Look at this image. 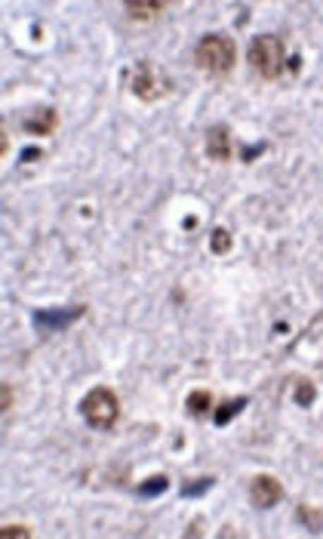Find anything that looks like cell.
<instances>
[{"label": "cell", "mask_w": 323, "mask_h": 539, "mask_svg": "<svg viewBox=\"0 0 323 539\" xmlns=\"http://www.w3.org/2000/svg\"><path fill=\"white\" fill-rule=\"evenodd\" d=\"M80 416L90 428L108 432V428H114V423L121 419V401H117V394L111 389L96 385V389H90L87 398L80 401Z\"/></svg>", "instance_id": "obj_1"}, {"label": "cell", "mask_w": 323, "mask_h": 539, "mask_svg": "<svg viewBox=\"0 0 323 539\" xmlns=\"http://www.w3.org/2000/svg\"><path fill=\"white\" fill-rule=\"evenodd\" d=\"M194 62L197 68H203L207 74H228L237 62V47L231 37L225 35H207L200 37L197 49H194Z\"/></svg>", "instance_id": "obj_2"}, {"label": "cell", "mask_w": 323, "mask_h": 539, "mask_svg": "<svg viewBox=\"0 0 323 539\" xmlns=\"http://www.w3.org/2000/svg\"><path fill=\"white\" fill-rule=\"evenodd\" d=\"M250 65L256 68V74H262L265 80H274L284 74L286 68V49L284 40L277 35H259L250 44Z\"/></svg>", "instance_id": "obj_3"}, {"label": "cell", "mask_w": 323, "mask_h": 539, "mask_svg": "<svg viewBox=\"0 0 323 539\" xmlns=\"http://www.w3.org/2000/svg\"><path fill=\"white\" fill-rule=\"evenodd\" d=\"M130 90L142 99V102H157V99H164L166 92L173 90V83H169L166 71L160 68V65L139 62L133 68V74H130Z\"/></svg>", "instance_id": "obj_4"}, {"label": "cell", "mask_w": 323, "mask_h": 539, "mask_svg": "<svg viewBox=\"0 0 323 539\" xmlns=\"http://www.w3.org/2000/svg\"><path fill=\"white\" fill-rule=\"evenodd\" d=\"M80 315H83V305H78V308H47V311H34V330H37L40 336L68 330V327L78 321Z\"/></svg>", "instance_id": "obj_5"}, {"label": "cell", "mask_w": 323, "mask_h": 539, "mask_svg": "<svg viewBox=\"0 0 323 539\" xmlns=\"http://www.w3.org/2000/svg\"><path fill=\"white\" fill-rule=\"evenodd\" d=\"M284 499V484L271 475H256L250 484V502L256 509H274V505Z\"/></svg>", "instance_id": "obj_6"}, {"label": "cell", "mask_w": 323, "mask_h": 539, "mask_svg": "<svg viewBox=\"0 0 323 539\" xmlns=\"http://www.w3.org/2000/svg\"><path fill=\"white\" fill-rule=\"evenodd\" d=\"M207 155L212 161H228V157H231V136H228V126L216 123L207 130Z\"/></svg>", "instance_id": "obj_7"}, {"label": "cell", "mask_w": 323, "mask_h": 539, "mask_svg": "<svg viewBox=\"0 0 323 539\" xmlns=\"http://www.w3.org/2000/svg\"><path fill=\"white\" fill-rule=\"evenodd\" d=\"M59 123V114L53 111V108H37V111H31L28 117H25V133H31V136H49V133L56 130Z\"/></svg>", "instance_id": "obj_8"}, {"label": "cell", "mask_w": 323, "mask_h": 539, "mask_svg": "<svg viewBox=\"0 0 323 539\" xmlns=\"http://www.w3.org/2000/svg\"><path fill=\"white\" fill-rule=\"evenodd\" d=\"M209 407H212V394L207 389H194L188 394V401H185V410H188V416H194V419H203L209 413Z\"/></svg>", "instance_id": "obj_9"}, {"label": "cell", "mask_w": 323, "mask_h": 539, "mask_svg": "<svg viewBox=\"0 0 323 539\" xmlns=\"http://www.w3.org/2000/svg\"><path fill=\"white\" fill-rule=\"evenodd\" d=\"M246 404H250V398H246V394H243V398H234V401H225L222 407L216 410V419H212V423H216V425H228L237 413H243Z\"/></svg>", "instance_id": "obj_10"}, {"label": "cell", "mask_w": 323, "mask_h": 539, "mask_svg": "<svg viewBox=\"0 0 323 539\" xmlns=\"http://www.w3.org/2000/svg\"><path fill=\"white\" fill-rule=\"evenodd\" d=\"M295 518H299L302 524L311 530V533H320V530H323V511H320V509H311V505H299V509H295Z\"/></svg>", "instance_id": "obj_11"}, {"label": "cell", "mask_w": 323, "mask_h": 539, "mask_svg": "<svg viewBox=\"0 0 323 539\" xmlns=\"http://www.w3.org/2000/svg\"><path fill=\"white\" fill-rule=\"evenodd\" d=\"M169 490V478L166 475H157V478H148V481L139 484V496H160Z\"/></svg>", "instance_id": "obj_12"}, {"label": "cell", "mask_w": 323, "mask_h": 539, "mask_svg": "<svg viewBox=\"0 0 323 539\" xmlns=\"http://www.w3.org/2000/svg\"><path fill=\"white\" fill-rule=\"evenodd\" d=\"M314 394H317V389H314L308 379H299V382H295V404H299V407H311Z\"/></svg>", "instance_id": "obj_13"}, {"label": "cell", "mask_w": 323, "mask_h": 539, "mask_svg": "<svg viewBox=\"0 0 323 539\" xmlns=\"http://www.w3.org/2000/svg\"><path fill=\"white\" fill-rule=\"evenodd\" d=\"M209 247H212L216 256H222V253L231 250V234H228L225 229H216L212 231V238H209Z\"/></svg>", "instance_id": "obj_14"}, {"label": "cell", "mask_w": 323, "mask_h": 539, "mask_svg": "<svg viewBox=\"0 0 323 539\" xmlns=\"http://www.w3.org/2000/svg\"><path fill=\"white\" fill-rule=\"evenodd\" d=\"M216 484L212 478H203V481H191L182 487V496H203V490H209V487Z\"/></svg>", "instance_id": "obj_15"}, {"label": "cell", "mask_w": 323, "mask_h": 539, "mask_svg": "<svg viewBox=\"0 0 323 539\" xmlns=\"http://www.w3.org/2000/svg\"><path fill=\"white\" fill-rule=\"evenodd\" d=\"M130 16H135V19H148V16H154V13H160V6H130V10H126Z\"/></svg>", "instance_id": "obj_16"}, {"label": "cell", "mask_w": 323, "mask_h": 539, "mask_svg": "<svg viewBox=\"0 0 323 539\" xmlns=\"http://www.w3.org/2000/svg\"><path fill=\"white\" fill-rule=\"evenodd\" d=\"M4 536H31L28 527H4Z\"/></svg>", "instance_id": "obj_17"}, {"label": "cell", "mask_w": 323, "mask_h": 539, "mask_svg": "<svg viewBox=\"0 0 323 539\" xmlns=\"http://www.w3.org/2000/svg\"><path fill=\"white\" fill-rule=\"evenodd\" d=\"M10 404H13V389L4 385V410H10Z\"/></svg>", "instance_id": "obj_18"}]
</instances>
